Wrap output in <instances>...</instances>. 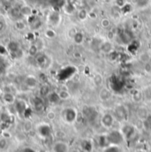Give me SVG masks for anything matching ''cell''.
I'll list each match as a JSON object with an SVG mask.
<instances>
[{"label":"cell","mask_w":151,"mask_h":152,"mask_svg":"<svg viewBox=\"0 0 151 152\" xmlns=\"http://www.w3.org/2000/svg\"><path fill=\"white\" fill-rule=\"evenodd\" d=\"M107 140L109 144H119L123 142V134L117 131H112L107 136Z\"/></svg>","instance_id":"cell-1"},{"label":"cell","mask_w":151,"mask_h":152,"mask_svg":"<svg viewBox=\"0 0 151 152\" xmlns=\"http://www.w3.org/2000/svg\"><path fill=\"white\" fill-rule=\"evenodd\" d=\"M53 152H67L68 151V145L64 142H57L52 146Z\"/></svg>","instance_id":"cell-2"},{"label":"cell","mask_w":151,"mask_h":152,"mask_svg":"<svg viewBox=\"0 0 151 152\" xmlns=\"http://www.w3.org/2000/svg\"><path fill=\"white\" fill-rule=\"evenodd\" d=\"M76 116H77V113H76L75 110H74L73 108H68V109L65 110V112H64L65 119L69 123H72L75 120Z\"/></svg>","instance_id":"cell-3"},{"label":"cell","mask_w":151,"mask_h":152,"mask_svg":"<svg viewBox=\"0 0 151 152\" xmlns=\"http://www.w3.org/2000/svg\"><path fill=\"white\" fill-rule=\"evenodd\" d=\"M20 14L22 17L29 18L33 15V8L28 4H24L20 6Z\"/></svg>","instance_id":"cell-4"},{"label":"cell","mask_w":151,"mask_h":152,"mask_svg":"<svg viewBox=\"0 0 151 152\" xmlns=\"http://www.w3.org/2000/svg\"><path fill=\"white\" fill-rule=\"evenodd\" d=\"M24 83H25V85H26L28 88H36V87L37 86L38 80L36 78V76L28 75L25 78Z\"/></svg>","instance_id":"cell-5"},{"label":"cell","mask_w":151,"mask_h":152,"mask_svg":"<svg viewBox=\"0 0 151 152\" xmlns=\"http://www.w3.org/2000/svg\"><path fill=\"white\" fill-rule=\"evenodd\" d=\"M7 50H8L9 52H11L12 55H14L15 53H17L21 49H20V45L19 42H11L7 45Z\"/></svg>","instance_id":"cell-6"},{"label":"cell","mask_w":151,"mask_h":152,"mask_svg":"<svg viewBox=\"0 0 151 152\" xmlns=\"http://www.w3.org/2000/svg\"><path fill=\"white\" fill-rule=\"evenodd\" d=\"M102 124L105 127H111L113 124V117L111 114H104L102 118Z\"/></svg>","instance_id":"cell-7"},{"label":"cell","mask_w":151,"mask_h":152,"mask_svg":"<svg viewBox=\"0 0 151 152\" xmlns=\"http://www.w3.org/2000/svg\"><path fill=\"white\" fill-rule=\"evenodd\" d=\"M3 100L7 104H12L15 102V96L12 92H4L3 95Z\"/></svg>","instance_id":"cell-8"},{"label":"cell","mask_w":151,"mask_h":152,"mask_svg":"<svg viewBox=\"0 0 151 152\" xmlns=\"http://www.w3.org/2000/svg\"><path fill=\"white\" fill-rule=\"evenodd\" d=\"M35 58H36V64H37L39 66H45V64H46V62H47V57L43 54V53H38L37 55L35 57Z\"/></svg>","instance_id":"cell-9"},{"label":"cell","mask_w":151,"mask_h":152,"mask_svg":"<svg viewBox=\"0 0 151 152\" xmlns=\"http://www.w3.org/2000/svg\"><path fill=\"white\" fill-rule=\"evenodd\" d=\"M14 27L18 31H24L27 28V23L24 20L19 19L14 21Z\"/></svg>","instance_id":"cell-10"},{"label":"cell","mask_w":151,"mask_h":152,"mask_svg":"<svg viewBox=\"0 0 151 152\" xmlns=\"http://www.w3.org/2000/svg\"><path fill=\"white\" fill-rule=\"evenodd\" d=\"M16 110L20 113H25L26 110L28 109L27 108V104L26 103L23 101V100H19L17 103H16Z\"/></svg>","instance_id":"cell-11"},{"label":"cell","mask_w":151,"mask_h":152,"mask_svg":"<svg viewBox=\"0 0 151 152\" xmlns=\"http://www.w3.org/2000/svg\"><path fill=\"white\" fill-rule=\"evenodd\" d=\"M112 49H113V46H112V44L111 42H103V44L101 45V50H102L103 52L106 53V54L111 53V51L112 50Z\"/></svg>","instance_id":"cell-12"},{"label":"cell","mask_w":151,"mask_h":152,"mask_svg":"<svg viewBox=\"0 0 151 152\" xmlns=\"http://www.w3.org/2000/svg\"><path fill=\"white\" fill-rule=\"evenodd\" d=\"M10 15H11V17L14 18L15 20H19V19L21 17L20 8H18V7H12V8L10 10Z\"/></svg>","instance_id":"cell-13"},{"label":"cell","mask_w":151,"mask_h":152,"mask_svg":"<svg viewBox=\"0 0 151 152\" xmlns=\"http://www.w3.org/2000/svg\"><path fill=\"white\" fill-rule=\"evenodd\" d=\"M60 21V16L59 14H58L57 12H53L50 15V22L55 26V25H58Z\"/></svg>","instance_id":"cell-14"},{"label":"cell","mask_w":151,"mask_h":152,"mask_svg":"<svg viewBox=\"0 0 151 152\" xmlns=\"http://www.w3.org/2000/svg\"><path fill=\"white\" fill-rule=\"evenodd\" d=\"M28 55H29V56L35 58L38 53H39V49H38L37 46L34 43V44H31V45L29 46V48H28Z\"/></svg>","instance_id":"cell-15"},{"label":"cell","mask_w":151,"mask_h":152,"mask_svg":"<svg viewBox=\"0 0 151 152\" xmlns=\"http://www.w3.org/2000/svg\"><path fill=\"white\" fill-rule=\"evenodd\" d=\"M48 98H49L50 102H51L53 104H56L59 100H61L59 96H58V93H54V92H50L48 95Z\"/></svg>","instance_id":"cell-16"},{"label":"cell","mask_w":151,"mask_h":152,"mask_svg":"<svg viewBox=\"0 0 151 152\" xmlns=\"http://www.w3.org/2000/svg\"><path fill=\"white\" fill-rule=\"evenodd\" d=\"M73 40L76 44H81L84 41V35L81 32H76L75 35L73 37Z\"/></svg>","instance_id":"cell-17"},{"label":"cell","mask_w":151,"mask_h":152,"mask_svg":"<svg viewBox=\"0 0 151 152\" xmlns=\"http://www.w3.org/2000/svg\"><path fill=\"white\" fill-rule=\"evenodd\" d=\"M115 113H116L117 117L118 118H125V116H126V112H125V110L124 107H118L115 111Z\"/></svg>","instance_id":"cell-18"},{"label":"cell","mask_w":151,"mask_h":152,"mask_svg":"<svg viewBox=\"0 0 151 152\" xmlns=\"http://www.w3.org/2000/svg\"><path fill=\"white\" fill-rule=\"evenodd\" d=\"M78 18L79 20H85L88 17V12H87V10L85 9H80L79 12H78Z\"/></svg>","instance_id":"cell-19"},{"label":"cell","mask_w":151,"mask_h":152,"mask_svg":"<svg viewBox=\"0 0 151 152\" xmlns=\"http://www.w3.org/2000/svg\"><path fill=\"white\" fill-rule=\"evenodd\" d=\"M134 133V129L133 127H132L131 126H126L124 127V131H123V134L126 136V137H130Z\"/></svg>","instance_id":"cell-20"},{"label":"cell","mask_w":151,"mask_h":152,"mask_svg":"<svg viewBox=\"0 0 151 152\" xmlns=\"http://www.w3.org/2000/svg\"><path fill=\"white\" fill-rule=\"evenodd\" d=\"M44 35H45L46 37L49 38V39H53V38L57 37V33L52 28H47L45 30V32H44Z\"/></svg>","instance_id":"cell-21"},{"label":"cell","mask_w":151,"mask_h":152,"mask_svg":"<svg viewBox=\"0 0 151 152\" xmlns=\"http://www.w3.org/2000/svg\"><path fill=\"white\" fill-rule=\"evenodd\" d=\"M34 104H35V108L37 111H40V110H42L43 108V103H42V98H40V97H36L35 98Z\"/></svg>","instance_id":"cell-22"},{"label":"cell","mask_w":151,"mask_h":152,"mask_svg":"<svg viewBox=\"0 0 151 152\" xmlns=\"http://www.w3.org/2000/svg\"><path fill=\"white\" fill-rule=\"evenodd\" d=\"M50 129L48 126H42L41 128H40V133L43 136H47L50 134Z\"/></svg>","instance_id":"cell-23"},{"label":"cell","mask_w":151,"mask_h":152,"mask_svg":"<svg viewBox=\"0 0 151 152\" xmlns=\"http://www.w3.org/2000/svg\"><path fill=\"white\" fill-rule=\"evenodd\" d=\"M58 96H59L60 99L66 100V99H68V98H69L70 94H69L66 90H61L60 92H58Z\"/></svg>","instance_id":"cell-24"},{"label":"cell","mask_w":151,"mask_h":152,"mask_svg":"<svg viewBox=\"0 0 151 152\" xmlns=\"http://www.w3.org/2000/svg\"><path fill=\"white\" fill-rule=\"evenodd\" d=\"M101 26L104 28H108L110 26H111V20L107 18H104L102 20H101Z\"/></svg>","instance_id":"cell-25"},{"label":"cell","mask_w":151,"mask_h":152,"mask_svg":"<svg viewBox=\"0 0 151 152\" xmlns=\"http://www.w3.org/2000/svg\"><path fill=\"white\" fill-rule=\"evenodd\" d=\"M110 96V93H109V90H107L106 88H104L101 90L100 92V97L101 99H108Z\"/></svg>","instance_id":"cell-26"},{"label":"cell","mask_w":151,"mask_h":152,"mask_svg":"<svg viewBox=\"0 0 151 152\" xmlns=\"http://www.w3.org/2000/svg\"><path fill=\"white\" fill-rule=\"evenodd\" d=\"M114 4L116 6H117L118 8H124L125 5H126V0H115L114 1Z\"/></svg>","instance_id":"cell-27"},{"label":"cell","mask_w":151,"mask_h":152,"mask_svg":"<svg viewBox=\"0 0 151 152\" xmlns=\"http://www.w3.org/2000/svg\"><path fill=\"white\" fill-rule=\"evenodd\" d=\"M7 28V25L5 23V21L4 20H0V34L3 33Z\"/></svg>","instance_id":"cell-28"},{"label":"cell","mask_w":151,"mask_h":152,"mask_svg":"<svg viewBox=\"0 0 151 152\" xmlns=\"http://www.w3.org/2000/svg\"><path fill=\"white\" fill-rule=\"evenodd\" d=\"M7 147V141L5 139L0 140V150H4Z\"/></svg>","instance_id":"cell-29"},{"label":"cell","mask_w":151,"mask_h":152,"mask_svg":"<svg viewBox=\"0 0 151 152\" xmlns=\"http://www.w3.org/2000/svg\"><path fill=\"white\" fill-rule=\"evenodd\" d=\"M7 52H8L7 48L3 45H0V56H4L7 54Z\"/></svg>","instance_id":"cell-30"},{"label":"cell","mask_w":151,"mask_h":152,"mask_svg":"<svg viewBox=\"0 0 151 152\" xmlns=\"http://www.w3.org/2000/svg\"><path fill=\"white\" fill-rule=\"evenodd\" d=\"M148 3H149V0H136V4L139 6H142V7L144 5H146Z\"/></svg>","instance_id":"cell-31"},{"label":"cell","mask_w":151,"mask_h":152,"mask_svg":"<svg viewBox=\"0 0 151 152\" xmlns=\"http://www.w3.org/2000/svg\"><path fill=\"white\" fill-rule=\"evenodd\" d=\"M105 152H118V149L116 146H110L106 149Z\"/></svg>","instance_id":"cell-32"},{"label":"cell","mask_w":151,"mask_h":152,"mask_svg":"<svg viewBox=\"0 0 151 152\" xmlns=\"http://www.w3.org/2000/svg\"><path fill=\"white\" fill-rule=\"evenodd\" d=\"M47 117H48V118H50V119H53V118H55V113H52V112H50L49 113L47 114Z\"/></svg>","instance_id":"cell-33"},{"label":"cell","mask_w":151,"mask_h":152,"mask_svg":"<svg viewBox=\"0 0 151 152\" xmlns=\"http://www.w3.org/2000/svg\"><path fill=\"white\" fill-rule=\"evenodd\" d=\"M24 152H35V151H33L32 150H29V149H28V150H26V151H25Z\"/></svg>","instance_id":"cell-34"},{"label":"cell","mask_w":151,"mask_h":152,"mask_svg":"<svg viewBox=\"0 0 151 152\" xmlns=\"http://www.w3.org/2000/svg\"><path fill=\"white\" fill-rule=\"evenodd\" d=\"M140 152H142V151H140Z\"/></svg>","instance_id":"cell-35"}]
</instances>
